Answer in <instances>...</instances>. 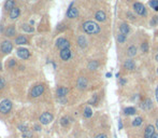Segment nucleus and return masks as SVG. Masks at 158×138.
Segmentation results:
<instances>
[{"instance_id": "72a5a7b5", "label": "nucleus", "mask_w": 158, "mask_h": 138, "mask_svg": "<svg viewBox=\"0 0 158 138\" xmlns=\"http://www.w3.org/2000/svg\"><path fill=\"white\" fill-rule=\"evenodd\" d=\"M23 138H30L32 136V133L30 131H27V132H24L23 134H22Z\"/></svg>"}, {"instance_id": "e433bc0d", "label": "nucleus", "mask_w": 158, "mask_h": 138, "mask_svg": "<svg viewBox=\"0 0 158 138\" xmlns=\"http://www.w3.org/2000/svg\"><path fill=\"white\" fill-rule=\"evenodd\" d=\"M127 16H128V18H129L130 21H134L136 20V18H134V15L131 13V12H127Z\"/></svg>"}, {"instance_id": "c9c22d12", "label": "nucleus", "mask_w": 158, "mask_h": 138, "mask_svg": "<svg viewBox=\"0 0 158 138\" xmlns=\"http://www.w3.org/2000/svg\"><path fill=\"white\" fill-rule=\"evenodd\" d=\"M4 85H6V81H4V79L0 77V90L3 89Z\"/></svg>"}, {"instance_id": "ea45409f", "label": "nucleus", "mask_w": 158, "mask_h": 138, "mask_svg": "<svg viewBox=\"0 0 158 138\" xmlns=\"http://www.w3.org/2000/svg\"><path fill=\"white\" fill-rule=\"evenodd\" d=\"M155 98H156V100H157V103H158V85H157V88H156V90H155Z\"/></svg>"}, {"instance_id": "b1692460", "label": "nucleus", "mask_w": 158, "mask_h": 138, "mask_svg": "<svg viewBox=\"0 0 158 138\" xmlns=\"http://www.w3.org/2000/svg\"><path fill=\"white\" fill-rule=\"evenodd\" d=\"M77 43H79V46H81V48H85L86 44H87V41H86V39L84 38V36H81V37H79V39H77Z\"/></svg>"}, {"instance_id": "3c124183", "label": "nucleus", "mask_w": 158, "mask_h": 138, "mask_svg": "<svg viewBox=\"0 0 158 138\" xmlns=\"http://www.w3.org/2000/svg\"><path fill=\"white\" fill-rule=\"evenodd\" d=\"M157 52H158V49H157Z\"/></svg>"}, {"instance_id": "f257e3e1", "label": "nucleus", "mask_w": 158, "mask_h": 138, "mask_svg": "<svg viewBox=\"0 0 158 138\" xmlns=\"http://www.w3.org/2000/svg\"><path fill=\"white\" fill-rule=\"evenodd\" d=\"M83 30L88 35H97L100 32V26L93 21H87L83 24Z\"/></svg>"}, {"instance_id": "f3484780", "label": "nucleus", "mask_w": 158, "mask_h": 138, "mask_svg": "<svg viewBox=\"0 0 158 138\" xmlns=\"http://www.w3.org/2000/svg\"><path fill=\"white\" fill-rule=\"evenodd\" d=\"M15 32H16V29H15L14 25H11L6 29V36H8V37H13L15 35Z\"/></svg>"}, {"instance_id": "79ce46f5", "label": "nucleus", "mask_w": 158, "mask_h": 138, "mask_svg": "<svg viewBox=\"0 0 158 138\" xmlns=\"http://www.w3.org/2000/svg\"><path fill=\"white\" fill-rule=\"evenodd\" d=\"M118 127H120V130H122V127H123V124H122V120H120V122H118Z\"/></svg>"}, {"instance_id": "ddd939ff", "label": "nucleus", "mask_w": 158, "mask_h": 138, "mask_svg": "<svg viewBox=\"0 0 158 138\" xmlns=\"http://www.w3.org/2000/svg\"><path fill=\"white\" fill-rule=\"evenodd\" d=\"M77 15H79V11H77V8L70 7V9H69L68 12H67L68 18H77Z\"/></svg>"}, {"instance_id": "412c9836", "label": "nucleus", "mask_w": 158, "mask_h": 138, "mask_svg": "<svg viewBox=\"0 0 158 138\" xmlns=\"http://www.w3.org/2000/svg\"><path fill=\"white\" fill-rule=\"evenodd\" d=\"M137 52H138V50H137V48L134 46H129L128 48V50H127V55L129 57H134L136 54H137Z\"/></svg>"}, {"instance_id": "39448f33", "label": "nucleus", "mask_w": 158, "mask_h": 138, "mask_svg": "<svg viewBox=\"0 0 158 138\" xmlns=\"http://www.w3.org/2000/svg\"><path fill=\"white\" fill-rule=\"evenodd\" d=\"M44 92V85L43 84H38L35 85V88L32 89L31 93H30V95L31 97H39L40 95H42V93Z\"/></svg>"}, {"instance_id": "20e7f679", "label": "nucleus", "mask_w": 158, "mask_h": 138, "mask_svg": "<svg viewBox=\"0 0 158 138\" xmlns=\"http://www.w3.org/2000/svg\"><path fill=\"white\" fill-rule=\"evenodd\" d=\"M54 117H53L52 113H49V112H43L41 114V117H40V122L43 124V125H47L49 124L51 122L53 121Z\"/></svg>"}, {"instance_id": "c756f323", "label": "nucleus", "mask_w": 158, "mask_h": 138, "mask_svg": "<svg viewBox=\"0 0 158 138\" xmlns=\"http://www.w3.org/2000/svg\"><path fill=\"white\" fill-rule=\"evenodd\" d=\"M91 116H93V110H91L89 107H86L84 109V117L86 118V119H88V118H90Z\"/></svg>"}, {"instance_id": "5701e85b", "label": "nucleus", "mask_w": 158, "mask_h": 138, "mask_svg": "<svg viewBox=\"0 0 158 138\" xmlns=\"http://www.w3.org/2000/svg\"><path fill=\"white\" fill-rule=\"evenodd\" d=\"M4 8H6V10H8V11H11L12 9H14V8H15L14 0H7Z\"/></svg>"}, {"instance_id": "7ed1b4c3", "label": "nucleus", "mask_w": 158, "mask_h": 138, "mask_svg": "<svg viewBox=\"0 0 158 138\" xmlns=\"http://www.w3.org/2000/svg\"><path fill=\"white\" fill-rule=\"evenodd\" d=\"M134 12H136L138 15H140V16H146V14H148L145 7H144L142 4H140V2L134 4Z\"/></svg>"}, {"instance_id": "2f4dec72", "label": "nucleus", "mask_w": 158, "mask_h": 138, "mask_svg": "<svg viewBox=\"0 0 158 138\" xmlns=\"http://www.w3.org/2000/svg\"><path fill=\"white\" fill-rule=\"evenodd\" d=\"M117 41L120 43H124L126 41V36L123 35V34H120V35L117 36Z\"/></svg>"}, {"instance_id": "f8f14e48", "label": "nucleus", "mask_w": 158, "mask_h": 138, "mask_svg": "<svg viewBox=\"0 0 158 138\" xmlns=\"http://www.w3.org/2000/svg\"><path fill=\"white\" fill-rule=\"evenodd\" d=\"M71 57V51L70 49H65L60 51V58L63 60H68Z\"/></svg>"}, {"instance_id": "aec40b11", "label": "nucleus", "mask_w": 158, "mask_h": 138, "mask_svg": "<svg viewBox=\"0 0 158 138\" xmlns=\"http://www.w3.org/2000/svg\"><path fill=\"white\" fill-rule=\"evenodd\" d=\"M15 43H16V44H18V46H22V44H27V43H28V40H27V38H26V37H24V36H18L17 38L15 39Z\"/></svg>"}, {"instance_id": "7c9ffc66", "label": "nucleus", "mask_w": 158, "mask_h": 138, "mask_svg": "<svg viewBox=\"0 0 158 138\" xmlns=\"http://www.w3.org/2000/svg\"><path fill=\"white\" fill-rule=\"evenodd\" d=\"M69 123H70V121H69V118H67V117L61 118V120H60V124L63 125V127L68 126V125H69Z\"/></svg>"}, {"instance_id": "8fccbe9b", "label": "nucleus", "mask_w": 158, "mask_h": 138, "mask_svg": "<svg viewBox=\"0 0 158 138\" xmlns=\"http://www.w3.org/2000/svg\"><path fill=\"white\" fill-rule=\"evenodd\" d=\"M156 72H157V76H158V68H157V70H156Z\"/></svg>"}, {"instance_id": "58836bf2", "label": "nucleus", "mask_w": 158, "mask_h": 138, "mask_svg": "<svg viewBox=\"0 0 158 138\" xmlns=\"http://www.w3.org/2000/svg\"><path fill=\"white\" fill-rule=\"evenodd\" d=\"M15 64H16V63H15V60H11L10 63H9V67H13Z\"/></svg>"}, {"instance_id": "a878e982", "label": "nucleus", "mask_w": 158, "mask_h": 138, "mask_svg": "<svg viewBox=\"0 0 158 138\" xmlns=\"http://www.w3.org/2000/svg\"><path fill=\"white\" fill-rule=\"evenodd\" d=\"M98 67V62L97 60H91L90 63L88 64V69L89 70H96Z\"/></svg>"}, {"instance_id": "4c0bfd02", "label": "nucleus", "mask_w": 158, "mask_h": 138, "mask_svg": "<svg viewBox=\"0 0 158 138\" xmlns=\"http://www.w3.org/2000/svg\"><path fill=\"white\" fill-rule=\"evenodd\" d=\"M95 138H108V136L105 134H99V135H97Z\"/></svg>"}, {"instance_id": "9b49d317", "label": "nucleus", "mask_w": 158, "mask_h": 138, "mask_svg": "<svg viewBox=\"0 0 158 138\" xmlns=\"http://www.w3.org/2000/svg\"><path fill=\"white\" fill-rule=\"evenodd\" d=\"M87 84H88L87 79L84 78V77H80V78L77 79V88H79L80 90L86 89Z\"/></svg>"}, {"instance_id": "37998d69", "label": "nucleus", "mask_w": 158, "mask_h": 138, "mask_svg": "<svg viewBox=\"0 0 158 138\" xmlns=\"http://www.w3.org/2000/svg\"><path fill=\"white\" fill-rule=\"evenodd\" d=\"M120 84H125V83H126V80H125V79H122V80L120 81Z\"/></svg>"}, {"instance_id": "6ab92c4d", "label": "nucleus", "mask_w": 158, "mask_h": 138, "mask_svg": "<svg viewBox=\"0 0 158 138\" xmlns=\"http://www.w3.org/2000/svg\"><path fill=\"white\" fill-rule=\"evenodd\" d=\"M141 108L143 110H148L152 108V102L151 99H145L141 103Z\"/></svg>"}, {"instance_id": "bb28decb", "label": "nucleus", "mask_w": 158, "mask_h": 138, "mask_svg": "<svg viewBox=\"0 0 158 138\" xmlns=\"http://www.w3.org/2000/svg\"><path fill=\"white\" fill-rule=\"evenodd\" d=\"M148 6L155 11H158V0H151L148 2Z\"/></svg>"}, {"instance_id": "a211bd4d", "label": "nucleus", "mask_w": 158, "mask_h": 138, "mask_svg": "<svg viewBox=\"0 0 158 138\" xmlns=\"http://www.w3.org/2000/svg\"><path fill=\"white\" fill-rule=\"evenodd\" d=\"M19 13H21L19 9H18V8H14V9H12V10L10 11V18H12V20H16V18L19 16Z\"/></svg>"}, {"instance_id": "cd10ccee", "label": "nucleus", "mask_w": 158, "mask_h": 138, "mask_svg": "<svg viewBox=\"0 0 158 138\" xmlns=\"http://www.w3.org/2000/svg\"><path fill=\"white\" fill-rule=\"evenodd\" d=\"M141 51H142V53H148V43L146 41H144V42L141 43V46H140Z\"/></svg>"}, {"instance_id": "de8ad7c7", "label": "nucleus", "mask_w": 158, "mask_h": 138, "mask_svg": "<svg viewBox=\"0 0 158 138\" xmlns=\"http://www.w3.org/2000/svg\"><path fill=\"white\" fill-rule=\"evenodd\" d=\"M156 127H157V130H158V118L156 119Z\"/></svg>"}, {"instance_id": "49530a36", "label": "nucleus", "mask_w": 158, "mask_h": 138, "mask_svg": "<svg viewBox=\"0 0 158 138\" xmlns=\"http://www.w3.org/2000/svg\"><path fill=\"white\" fill-rule=\"evenodd\" d=\"M155 60H156V62L158 63V53L156 54V56H155Z\"/></svg>"}, {"instance_id": "2eb2a0df", "label": "nucleus", "mask_w": 158, "mask_h": 138, "mask_svg": "<svg viewBox=\"0 0 158 138\" xmlns=\"http://www.w3.org/2000/svg\"><path fill=\"white\" fill-rule=\"evenodd\" d=\"M95 18L98 22H104L106 20V15L103 11H97L95 13Z\"/></svg>"}, {"instance_id": "09e8293b", "label": "nucleus", "mask_w": 158, "mask_h": 138, "mask_svg": "<svg viewBox=\"0 0 158 138\" xmlns=\"http://www.w3.org/2000/svg\"><path fill=\"white\" fill-rule=\"evenodd\" d=\"M0 70H2V66H1V63H0Z\"/></svg>"}, {"instance_id": "a19ab883", "label": "nucleus", "mask_w": 158, "mask_h": 138, "mask_svg": "<svg viewBox=\"0 0 158 138\" xmlns=\"http://www.w3.org/2000/svg\"><path fill=\"white\" fill-rule=\"evenodd\" d=\"M35 130L37 132H40L41 130H42V128H41V126H40V125H38V124H37V125H35Z\"/></svg>"}, {"instance_id": "dca6fc26", "label": "nucleus", "mask_w": 158, "mask_h": 138, "mask_svg": "<svg viewBox=\"0 0 158 138\" xmlns=\"http://www.w3.org/2000/svg\"><path fill=\"white\" fill-rule=\"evenodd\" d=\"M68 89L67 88H63V86H60V88H58L56 91V94L58 97H65V96L68 94Z\"/></svg>"}, {"instance_id": "f03ea898", "label": "nucleus", "mask_w": 158, "mask_h": 138, "mask_svg": "<svg viewBox=\"0 0 158 138\" xmlns=\"http://www.w3.org/2000/svg\"><path fill=\"white\" fill-rule=\"evenodd\" d=\"M12 109V102L9 99H4L0 103V112L1 113H9Z\"/></svg>"}, {"instance_id": "6e6552de", "label": "nucleus", "mask_w": 158, "mask_h": 138, "mask_svg": "<svg viewBox=\"0 0 158 138\" xmlns=\"http://www.w3.org/2000/svg\"><path fill=\"white\" fill-rule=\"evenodd\" d=\"M155 134V127L152 124H148L144 130V138H152Z\"/></svg>"}, {"instance_id": "f704fd0d", "label": "nucleus", "mask_w": 158, "mask_h": 138, "mask_svg": "<svg viewBox=\"0 0 158 138\" xmlns=\"http://www.w3.org/2000/svg\"><path fill=\"white\" fill-rule=\"evenodd\" d=\"M18 130H19L21 132H23V133H24V132L29 131L28 128H27V126H25V125H19V126H18Z\"/></svg>"}, {"instance_id": "393cba45", "label": "nucleus", "mask_w": 158, "mask_h": 138, "mask_svg": "<svg viewBox=\"0 0 158 138\" xmlns=\"http://www.w3.org/2000/svg\"><path fill=\"white\" fill-rule=\"evenodd\" d=\"M142 122H143V119H142L141 117L136 118V119L132 121V126H134V127H138V126H140L141 124H142Z\"/></svg>"}, {"instance_id": "c85d7f7f", "label": "nucleus", "mask_w": 158, "mask_h": 138, "mask_svg": "<svg viewBox=\"0 0 158 138\" xmlns=\"http://www.w3.org/2000/svg\"><path fill=\"white\" fill-rule=\"evenodd\" d=\"M22 29H23L24 32H33L32 26H30V25H28V24H23V25H22Z\"/></svg>"}, {"instance_id": "423d86ee", "label": "nucleus", "mask_w": 158, "mask_h": 138, "mask_svg": "<svg viewBox=\"0 0 158 138\" xmlns=\"http://www.w3.org/2000/svg\"><path fill=\"white\" fill-rule=\"evenodd\" d=\"M56 46H58L60 50H65V49H69L70 43H69L68 40L65 39V38H59V39L56 41Z\"/></svg>"}, {"instance_id": "c03bdc74", "label": "nucleus", "mask_w": 158, "mask_h": 138, "mask_svg": "<svg viewBox=\"0 0 158 138\" xmlns=\"http://www.w3.org/2000/svg\"><path fill=\"white\" fill-rule=\"evenodd\" d=\"M152 138H158V134H157V133H155L154 136H153V137H152Z\"/></svg>"}, {"instance_id": "4be33fe9", "label": "nucleus", "mask_w": 158, "mask_h": 138, "mask_svg": "<svg viewBox=\"0 0 158 138\" xmlns=\"http://www.w3.org/2000/svg\"><path fill=\"white\" fill-rule=\"evenodd\" d=\"M136 112H137V110H136L134 107H127V108L124 109V113L126 114V116H132Z\"/></svg>"}, {"instance_id": "473e14b6", "label": "nucleus", "mask_w": 158, "mask_h": 138, "mask_svg": "<svg viewBox=\"0 0 158 138\" xmlns=\"http://www.w3.org/2000/svg\"><path fill=\"white\" fill-rule=\"evenodd\" d=\"M157 25H158V15H155L151 20V26H157Z\"/></svg>"}, {"instance_id": "9d476101", "label": "nucleus", "mask_w": 158, "mask_h": 138, "mask_svg": "<svg viewBox=\"0 0 158 138\" xmlns=\"http://www.w3.org/2000/svg\"><path fill=\"white\" fill-rule=\"evenodd\" d=\"M124 67L127 70H134L136 69V63H134V60L132 58H129L124 63Z\"/></svg>"}, {"instance_id": "1a4fd4ad", "label": "nucleus", "mask_w": 158, "mask_h": 138, "mask_svg": "<svg viewBox=\"0 0 158 138\" xmlns=\"http://www.w3.org/2000/svg\"><path fill=\"white\" fill-rule=\"evenodd\" d=\"M17 55L21 57L22 60H27V58H29V56H30V52H29L27 49L22 48V49L17 50Z\"/></svg>"}, {"instance_id": "4468645a", "label": "nucleus", "mask_w": 158, "mask_h": 138, "mask_svg": "<svg viewBox=\"0 0 158 138\" xmlns=\"http://www.w3.org/2000/svg\"><path fill=\"white\" fill-rule=\"evenodd\" d=\"M120 34L127 36L130 32V26L128 24H126V23L120 24Z\"/></svg>"}, {"instance_id": "a18cd8bd", "label": "nucleus", "mask_w": 158, "mask_h": 138, "mask_svg": "<svg viewBox=\"0 0 158 138\" xmlns=\"http://www.w3.org/2000/svg\"><path fill=\"white\" fill-rule=\"evenodd\" d=\"M111 76H112V74H111V72H108V74H106V77H108V78H110Z\"/></svg>"}, {"instance_id": "0eeeda50", "label": "nucleus", "mask_w": 158, "mask_h": 138, "mask_svg": "<svg viewBox=\"0 0 158 138\" xmlns=\"http://www.w3.org/2000/svg\"><path fill=\"white\" fill-rule=\"evenodd\" d=\"M12 49H13V46H12V43L10 41H3V42L1 43V51H2V53L9 54L12 51Z\"/></svg>"}]
</instances>
